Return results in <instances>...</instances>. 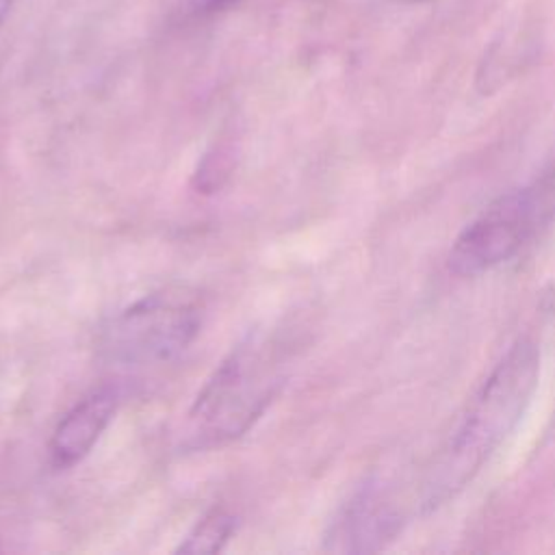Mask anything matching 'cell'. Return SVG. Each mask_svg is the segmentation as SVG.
Segmentation results:
<instances>
[{"label": "cell", "mask_w": 555, "mask_h": 555, "mask_svg": "<svg viewBox=\"0 0 555 555\" xmlns=\"http://www.w3.org/2000/svg\"><path fill=\"white\" fill-rule=\"evenodd\" d=\"M540 353L531 340H518L486 377L449 444L425 481V505L453 496L522 418L538 384Z\"/></svg>", "instance_id": "obj_1"}, {"label": "cell", "mask_w": 555, "mask_h": 555, "mask_svg": "<svg viewBox=\"0 0 555 555\" xmlns=\"http://www.w3.org/2000/svg\"><path fill=\"white\" fill-rule=\"evenodd\" d=\"M286 349L278 332H249L219 362L186 414V442L215 449L245 436L284 386Z\"/></svg>", "instance_id": "obj_2"}, {"label": "cell", "mask_w": 555, "mask_h": 555, "mask_svg": "<svg viewBox=\"0 0 555 555\" xmlns=\"http://www.w3.org/2000/svg\"><path fill=\"white\" fill-rule=\"evenodd\" d=\"M202 308L182 295H147L121 310L102 332V353L124 369H158L197 338Z\"/></svg>", "instance_id": "obj_3"}, {"label": "cell", "mask_w": 555, "mask_h": 555, "mask_svg": "<svg viewBox=\"0 0 555 555\" xmlns=\"http://www.w3.org/2000/svg\"><path fill=\"white\" fill-rule=\"evenodd\" d=\"M553 199L555 176L501 195L460 232L449 267L460 275H477L509 260L548 219Z\"/></svg>", "instance_id": "obj_4"}, {"label": "cell", "mask_w": 555, "mask_h": 555, "mask_svg": "<svg viewBox=\"0 0 555 555\" xmlns=\"http://www.w3.org/2000/svg\"><path fill=\"white\" fill-rule=\"evenodd\" d=\"M119 395L111 386H102L76 401L56 423L48 453L54 468H72L82 462L98 444L117 412Z\"/></svg>", "instance_id": "obj_5"}, {"label": "cell", "mask_w": 555, "mask_h": 555, "mask_svg": "<svg viewBox=\"0 0 555 555\" xmlns=\"http://www.w3.org/2000/svg\"><path fill=\"white\" fill-rule=\"evenodd\" d=\"M234 527H236L234 516L223 507H215L191 527V531L184 535V540L178 544L176 551L186 555L219 553L232 538Z\"/></svg>", "instance_id": "obj_6"}, {"label": "cell", "mask_w": 555, "mask_h": 555, "mask_svg": "<svg viewBox=\"0 0 555 555\" xmlns=\"http://www.w3.org/2000/svg\"><path fill=\"white\" fill-rule=\"evenodd\" d=\"M236 2H238V0H204V2H202V9H204V11L215 13V11H223V9H228V7L236 4Z\"/></svg>", "instance_id": "obj_7"}, {"label": "cell", "mask_w": 555, "mask_h": 555, "mask_svg": "<svg viewBox=\"0 0 555 555\" xmlns=\"http://www.w3.org/2000/svg\"><path fill=\"white\" fill-rule=\"evenodd\" d=\"M9 9H11V0H0V26H2Z\"/></svg>", "instance_id": "obj_8"}, {"label": "cell", "mask_w": 555, "mask_h": 555, "mask_svg": "<svg viewBox=\"0 0 555 555\" xmlns=\"http://www.w3.org/2000/svg\"><path fill=\"white\" fill-rule=\"evenodd\" d=\"M412 2H418V0H412Z\"/></svg>", "instance_id": "obj_9"}]
</instances>
